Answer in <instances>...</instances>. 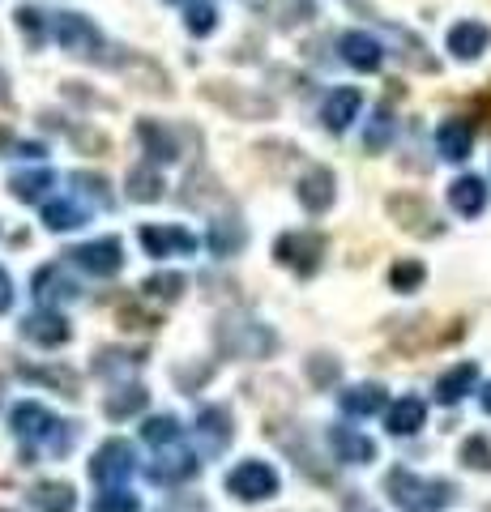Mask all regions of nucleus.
Returning a JSON list of instances; mask_svg holds the SVG:
<instances>
[{"label":"nucleus","instance_id":"1","mask_svg":"<svg viewBox=\"0 0 491 512\" xmlns=\"http://www.w3.org/2000/svg\"><path fill=\"white\" fill-rule=\"evenodd\" d=\"M385 491L402 512H440V508H449L457 495L449 478H423L415 470H389Z\"/></svg>","mask_w":491,"mask_h":512},{"label":"nucleus","instance_id":"2","mask_svg":"<svg viewBox=\"0 0 491 512\" xmlns=\"http://www.w3.org/2000/svg\"><path fill=\"white\" fill-rule=\"evenodd\" d=\"M103 64H107V69H116L133 90L150 94V99H171V94H176V86H171V73H167L150 52H133V47H112Z\"/></svg>","mask_w":491,"mask_h":512},{"label":"nucleus","instance_id":"3","mask_svg":"<svg viewBox=\"0 0 491 512\" xmlns=\"http://www.w3.org/2000/svg\"><path fill=\"white\" fill-rule=\"evenodd\" d=\"M52 39L60 43V52H69L77 60H107V39H103V30L94 26L86 13H77V9H60L52 13Z\"/></svg>","mask_w":491,"mask_h":512},{"label":"nucleus","instance_id":"4","mask_svg":"<svg viewBox=\"0 0 491 512\" xmlns=\"http://www.w3.org/2000/svg\"><path fill=\"white\" fill-rule=\"evenodd\" d=\"M214 342L235 359H265L278 350L274 329H265L261 320H248V316H223L214 329Z\"/></svg>","mask_w":491,"mask_h":512},{"label":"nucleus","instance_id":"5","mask_svg":"<svg viewBox=\"0 0 491 512\" xmlns=\"http://www.w3.org/2000/svg\"><path fill=\"white\" fill-rule=\"evenodd\" d=\"M201 94L210 99L214 107H223L231 111L235 120H274V111L278 103L269 99V94L261 90H248V86H227V82H205Z\"/></svg>","mask_w":491,"mask_h":512},{"label":"nucleus","instance_id":"6","mask_svg":"<svg viewBox=\"0 0 491 512\" xmlns=\"http://www.w3.org/2000/svg\"><path fill=\"white\" fill-rule=\"evenodd\" d=\"M385 210H389V218L398 222L406 235H415V239L445 235V222H440V214L419 197V192H393V197L385 201Z\"/></svg>","mask_w":491,"mask_h":512},{"label":"nucleus","instance_id":"7","mask_svg":"<svg viewBox=\"0 0 491 512\" xmlns=\"http://www.w3.org/2000/svg\"><path fill=\"white\" fill-rule=\"evenodd\" d=\"M274 256L287 269H295L299 278H312L316 269H321V256H325V239L316 231H287L274 244Z\"/></svg>","mask_w":491,"mask_h":512},{"label":"nucleus","instance_id":"8","mask_svg":"<svg viewBox=\"0 0 491 512\" xmlns=\"http://www.w3.org/2000/svg\"><path fill=\"white\" fill-rule=\"evenodd\" d=\"M227 491L244 504L269 500V495H278V470L265 466V461H240V466L227 474Z\"/></svg>","mask_w":491,"mask_h":512},{"label":"nucleus","instance_id":"9","mask_svg":"<svg viewBox=\"0 0 491 512\" xmlns=\"http://www.w3.org/2000/svg\"><path fill=\"white\" fill-rule=\"evenodd\" d=\"M69 256L86 269V274H94V278H116L120 269H124V244H120L116 235H107V239H94V244L73 248Z\"/></svg>","mask_w":491,"mask_h":512},{"label":"nucleus","instance_id":"10","mask_svg":"<svg viewBox=\"0 0 491 512\" xmlns=\"http://www.w3.org/2000/svg\"><path fill=\"white\" fill-rule=\"evenodd\" d=\"M445 47H449V56H453V60L474 64V60H479V56L487 52V47H491V26H487V22H479V18H462V22H453V26H449Z\"/></svg>","mask_w":491,"mask_h":512},{"label":"nucleus","instance_id":"11","mask_svg":"<svg viewBox=\"0 0 491 512\" xmlns=\"http://www.w3.org/2000/svg\"><path fill=\"white\" fill-rule=\"evenodd\" d=\"M295 197H299V205H304L308 214H325L329 205H334V197H338L334 171L329 167H308L304 175H299V184H295Z\"/></svg>","mask_w":491,"mask_h":512},{"label":"nucleus","instance_id":"12","mask_svg":"<svg viewBox=\"0 0 491 512\" xmlns=\"http://www.w3.org/2000/svg\"><path fill=\"white\" fill-rule=\"evenodd\" d=\"M338 52L355 73H376L380 64H385V43L376 35H368V30H346L338 39Z\"/></svg>","mask_w":491,"mask_h":512},{"label":"nucleus","instance_id":"13","mask_svg":"<svg viewBox=\"0 0 491 512\" xmlns=\"http://www.w3.org/2000/svg\"><path fill=\"white\" fill-rule=\"evenodd\" d=\"M129 474H133V448L124 440H107L90 461V478L103 487H116L120 478H129Z\"/></svg>","mask_w":491,"mask_h":512},{"label":"nucleus","instance_id":"14","mask_svg":"<svg viewBox=\"0 0 491 512\" xmlns=\"http://www.w3.org/2000/svg\"><path fill=\"white\" fill-rule=\"evenodd\" d=\"M359 111H363V94L355 86H338L321 103V124L329 128V133H346V128L359 120Z\"/></svg>","mask_w":491,"mask_h":512},{"label":"nucleus","instance_id":"15","mask_svg":"<svg viewBox=\"0 0 491 512\" xmlns=\"http://www.w3.org/2000/svg\"><path fill=\"white\" fill-rule=\"evenodd\" d=\"M436 150H440L445 163H466L470 150H474V124L462 120V116H449L436 128Z\"/></svg>","mask_w":491,"mask_h":512},{"label":"nucleus","instance_id":"16","mask_svg":"<svg viewBox=\"0 0 491 512\" xmlns=\"http://www.w3.org/2000/svg\"><path fill=\"white\" fill-rule=\"evenodd\" d=\"M180 201L188 210H214V205H227V192H223V180H218L214 171L201 167V171H188Z\"/></svg>","mask_w":491,"mask_h":512},{"label":"nucleus","instance_id":"17","mask_svg":"<svg viewBox=\"0 0 491 512\" xmlns=\"http://www.w3.org/2000/svg\"><path fill=\"white\" fill-rule=\"evenodd\" d=\"M137 141H141V150H146L150 163H158V167H167L180 158L176 137H171V128H163V120H150V116L137 120Z\"/></svg>","mask_w":491,"mask_h":512},{"label":"nucleus","instance_id":"18","mask_svg":"<svg viewBox=\"0 0 491 512\" xmlns=\"http://www.w3.org/2000/svg\"><path fill=\"white\" fill-rule=\"evenodd\" d=\"M22 338L52 350V346H65L73 338V329H69V320L60 316V312H39V316L22 320Z\"/></svg>","mask_w":491,"mask_h":512},{"label":"nucleus","instance_id":"19","mask_svg":"<svg viewBox=\"0 0 491 512\" xmlns=\"http://www.w3.org/2000/svg\"><path fill=\"white\" fill-rule=\"evenodd\" d=\"M487 184L479 180V175H457V180L449 184V205H453V214H462V218H479L487 210Z\"/></svg>","mask_w":491,"mask_h":512},{"label":"nucleus","instance_id":"20","mask_svg":"<svg viewBox=\"0 0 491 512\" xmlns=\"http://www.w3.org/2000/svg\"><path fill=\"white\" fill-rule=\"evenodd\" d=\"M141 248L150 256H171V252H193L197 235H188L184 227H141Z\"/></svg>","mask_w":491,"mask_h":512},{"label":"nucleus","instance_id":"21","mask_svg":"<svg viewBox=\"0 0 491 512\" xmlns=\"http://www.w3.org/2000/svg\"><path fill=\"white\" fill-rule=\"evenodd\" d=\"M205 244H210L214 256H235L244 244H248V227L235 214H223L210 222V235H205Z\"/></svg>","mask_w":491,"mask_h":512},{"label":"nucleus","instance_id":"22","mask_svg":"<svg viewBox=\"0 0 491 512\" xmlns=\"http://www.w3.org/2000/svg\"><path fill=\"white\" fill-rule=\"evenodd\" d=\"M129 201H137V205H150V201H163V171H158V163H137L133 171H129Z\"/></svg>","mask_w":491,"mask_h":512},{"label":"nucleus","instance_id":"23","mask_svg":"<svg viewBox=\"0 0 491 512\" xmlns=\"http://www.w3.org/2000/svg\"><path fill=\"white\" fill-rule=\"evenodd\" d=\"M329 444H334L338 461H351V466H363V461L376 457V444L368 436H359L355 427H329Z\"/></svg>","mask_w":491,"mask_h":512},{"label":"nucleus","instance_id":"24","mask_svg":"<svg viewBox=\"0 0 491 512\" xmlns=\"http://www.w3.org/2000/svg\"><path fill=\"white\" fill-rule=\"evenodd\" d=\"M474 384H479V363H457V367H449V372L436 380V397L445 406H453V402H462Z\"/></svg>","mask_w":491,"mask_h":512},{"label":"nucleus","instance_id":"25","mask_svg":"<svg viewBox=\"0 0 491 512\" xmlns=\"http://www.w3.org/2000/svg\"><path fill=\"white\" fill-rule=\"evenodd\" d=\"M13 22H18V35L26 43V52H39V47L47 43V35H52V18L39 13L35 5H18L13 9Z\"/></svg>","mask_w":491,"mask_h":512},{"label":"nucleus","instance_id":"26","mask_svg":"<svg viewBox=\"0 0 491 512\" xmlns=\"http://www.w3.org/2000/svg\"><path fill=\"white\" fill-rule=\"evenodd\" d=\"M423 423H427V406L419 402V397H402V402H393L389 419H385V427L393 431V436H415Z\"/></svg>","mask_w":491,"mask_h":512},{"label":"nucleus","instance_id":"27","mask_svg":"<svg viewBox=\"0 0 491 512\" xmlns=\"http://www.w3.org/2000/svg\"><path fill=\"white\" fill-rule=\"evenodd\" d=\"M342 410L351 414V419H368V414L385 410V389H380V384H355V389L342 393Z\"/></svg>","mask_w":491,"mask_h":512},{"label":"nucleus","instance_id":"28","mask_svg":"<svg viewBox=\"0 0 491 512\" xmlns=\"http://www.w3.org/2000/svg\"><path fill=\"white\" fill-rule=\"evenodd\" d=\"M56 184V175L47 171V167H39V171H13L9 175V192H13V201H39L47 188Z\"/></svg>","mask_w":491,"mask_h":512},{"label":"nucleus","instance_id":"29","mask_svg":"<svg viewBox=\"0 0 491 512\" xmlns=\"http://www.w3.org/2000/svg\"><path fill=\"white\" fill-rule=\"evenodd\" d=\"M30 504H35L39 512H73L77 495H73L69 483H35V491H30Z\"/></svg>","mask_w":491,"mask_h":512},{"label":"nucleus","instance_id":"30","mask_svg":"<svg viewBox=\"0 0 491 512\" xmlns=\"http://www.w3.org/2000/svg\"><path fill=\"white\" fill-rule=\"evenodd\" d=\"M146 402H150V393L141 389V384H129V389H120V393L107 397V402H103V414H107L112 423H124L129 414H141V410H146Z\"/></svg>","mask_w":491,"mask_h":512},{"label":"nucleus","instance_id":"31","mask_svg":"<svg viewBox=\"0 0 491 512\" xmlns=\"http://www.w3.org/2000/svg\"><path fill=\"white\" fill-rule=\"evenodd\" d=\"M82 222H86V210L77 201H69V197L43 205V227L47 231H73V227H82Z\"/></svg>","mask_w":491,"mask_h":512},{"label":"nucleus","instance_id":"32","mask_svg":"<svg viewBox=\"0 0 491 512\" xmlns=\"http://www.w3.org/2000/svg\"><path fill=\"white\" fill-rule=\"evenodd\" d=\"M197 436H205L214 448H223L231 436H235V423H231V414L223 406H210V410H201V419H197Z\"/></svg>","mask_w":491,"mask_h":512},{"label":"nucleus","instance_id":"33","mask_svg":"<svg viewBox=\"0 0 491 512\" xmlns=\"http://www.w3.org/2000/svg\"><path fill=\"white\" fill-rule=\"evenodd\" d=\"M73 291L77 286L60 274V265H47V269H39L35 274V295H39V303H56V299H73Z\"/></svg>","mask_w":491,"mask_h":512},{"label":"nucleus","instance_id":"34","mask_svg":"<svg viewBox=\"0 0 491 512\" xmlns=\"http://www.w3.org/2000/svg\"><path fill=\"white\" fill-rule=\"evenodd\" d=\"M184 30L193 39H210L218 30V9L210 0H193V5H184Z\"/></svg>","mask_w":491,"mask_h":512},{"label":"nucleus","instance_id":"35","mask_svg":"<svg viewBox=\"0 0 491 512\" xmlns=\"http://www.w3.org/2000/svg\"><path fill=\"white\" fill-rule=\"evenodd\" d=\"M52 427V419H47V410L39 406V402H22L18 410H13V431H18V436L26 440H35V436H43V431Z\"/></svg>","mask_w":491,"mask_h":512},{"label":"nucleus","instance_id":"36","mask_svg":"<svg viewBox=\"0 0 491 512\" xmlns=\"http://www.w3.org/2000/svg\"><path fill=\"white\" fill-rule=\"evenodd\" d=\"M304 372H308V380L316 384V389H334V384L342 380V363L334 355H325V350H316V355H308Z\"/></svg>","mask_w":491,"mask_h":512},{"label":"nucleus","instance_id":"37","mask_svg":"<svg viewBox=\"0 0 491 512\" xmlns=\"http://www.w3.org/2000/svg\"><path fill=\"white\" fill-rule=\"evenodd\" d=\"M197 470H201V461H197V457L171 453L167 461H158V466H154V478H158V483H180V478H193Z\"/></svg>","mask_w":491,"mask_h":512},{"label":"nucleus","instance_id":"38","mask_svg":"<svg viewBox=\"0 0 491 512\" xmlns=\"http://www.w3.org/2000/svg\"><path fill=\"white\" fill-rule=\"evenodd\" d=\"M393 141V116H389V107H376V116L368 124V133H363V150L368 154H380Z\"/></svg>","mask_w":491,"mask_h":512},{"label":"nucleus","instance_id":"39","mask_svg":"<svg viewBox=\"0 0 491 512\" xmlns=\"http://www.w3.org/2000/svg\"><path fill=\"white\" fill-rule=\"evenodd\" d=\"M423 278H427L423 261H398V265L389 269V286H393V291H402V295L419 291V286H423Z\"/></svg>","mask_w":491,"mask_h":512},{"label":"nucleus","instance_id":"40","mask_svg":"<svg viewBox=\"0 0 491 512\" xmlns=\"http://www.w3.org/2000/svg\"><path fill=\"white\" fill-rule=\"evenodd\" d=\"M141 291H146L150 299H180L184 295V278L180 274H154V278H146L141 282Z\"/></svg>","mask_w":491,"mask_h":512},{"label":"nucleus","instance_id":"41","mask_svg":"<svg viewBox=\"0 0 491 512\" xmlns=\"http://www.w3.org/2000/svg\"><path fill=\"white\" fill-rule=\"evenodd\" d=\"M462 466L491 474V440H487V436H470V440L462 444Z\"/></svg>","mask_w":491,"mask_h":512},{"label":"nucleus","instance_id":"42","mask_svg":"<svg viewBox=\"0 0 491 512\" xmlns=\"http://www.w3.org/2000/svg\"><path fill=\"white\" fill-rule=\"evenodd\" d=\"M22 376H30V380H47V384H65V393L69 397H77V389H82V380H77V372H69V367H52V372H39V367H18Z\"/></svg>","mask_w":491,"mask_h":512},{"label":"nucleus","instance_id":"43","mask_svg":"<svg viewBox=\"0 0 491 512\" xmlns=\"http://www.w3.org/2000/svg\"><path fill=\"white\" fill-rule=\"evenodd\" d=\"M94 512H137V495L129 491H103L94 500Z\"/></svg>","mask_w":491,"mask_h":512},{"label":"nucleus","instance_id":"44","mask_svg":"<svg viewBox=\"0 0 491 512\" xmlns=\"http://www.w3.org/2000/svg\"><path fill=\"white\" fill-rule=\"evenodd\" d=\"M73 184H82L86 197H94L99 205H112V192H107V180H103V175H94V171H77V175H73Z\"/></svg>","mask_w":491,"mask_h":512},{"label":"nucleus","instance_id":"45","mask_svg":"<svg viewBox=\"0 0 491 512\" xmlns=\"http://www.w3.org/2000/svg\"><path fill=\"white\" fill-rule=\"evenodd\" d=\"M176 436H180V427H176V419H171V414H158V419L146 423V440H150V444H171Z\"/></svg>","mask_w":491,"mask_h":512},{"label":"nucleus","instance_id":"46","mask_svg":"<svg viewBox=\"0 0 491 512\" xmlns=\"http://www.w3.org/2000/svg\"><path fill=\"white\" fill-rule=\"evenodd\" d=\"M120 320H124V329H154V325H163L158 316L137 312V308H124V312H120Z\"/></svg>","mask_w":491,"mask_h":512},{"label":"nucleus","instance_id":"47","mask_svg":"<svg viewBox=\"0 0 491 512\" xmlns=\"http://www.w3.org/2000/svg\"><path fill=\"white\" fill-rule=\"evenodd\" d=\"M13 308V278L5 274V265H0V312Z\"/></svg>","mask_w":491,"mask_h":512},{"label":"nucleus","instance_id":"48","mask_svg":"<svg viewBox=\"0 0 491 512\" xmlns=\"http://www.w3.org/2000/svg\"><path fill=\"white\" fill-rule=\"evenodd\" d=\"M479 402H483V410L491 414V384H483V393H479Z\"/></svg>","mask_w":491,"mask_h":512},{"label":"nucleus","instance_id":"49","mask_svg":"<svg viewBox=\"0 0 491 512\" xmlns=\"http://www.w3.org/2000/svg\"><path fill=\"white\" fill-rule=\"evenodd\" d=\"M479 107H483V116L491 120V94H483V103H479Z\"/></svg>","mask_w":491,"mask_h":512},{"label":"nucleus","instance_id":"50","mask_svg":"<svg viewBox=\"0 0 491 512\" xmlns=\"http://www.w3.org/2000/svg\"><path fill=\"white\" fill-rule=\"evenodd\" d=\"M248 5H252V9H265V5H274V0H248Z\"/></svg>","mask_w":491,"mask_h":512},{"label":"nucleus","instance_id":"51","mask_svg":"<svg viewBox=\"0 0 491 512\" xmlns=\"http://www.w3.org/2000/svg\"><path fill=\"white\" fill-rule=\"evenodd\" d=\"M163 5H193V0H163Z\"/></svg>","mask_w":491,"mask_h":512},{"label":"nucleus","instance_id":"52","mask_svg":"<svg viewBox=\"0 0 491 512\" xmlns=\"http://www.w3.org/2000/svg\"><path fill=\"white\" fill-rule=\"evenodd\" d=\"M0 393H5V384H0Z\"/></svg>","mask_w":491,"mask_h":512}]
</instances>
